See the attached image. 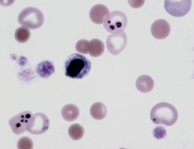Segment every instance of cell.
<instances>
[{
	"label": "cell",
	"instance_id": "obj_11",
	"mask_svg": "<svg viewBox=\"0 0 194 149\" xmlns=\"http://www.w3.org/2000/svg\"><path fill=\"white\" fill-rule=\"evenodd\" d=\"M136 85L137 89L140 92L146 93L150 91L153 89L154 83L150 76L144 75L140 76L137 79Z\"/></svg>",
	"mask_w": 194,
	"mask_h": 149
},
{
	"label": "cell",
	"instance_id": "obj_15",
	"mask_svg": "<svg viewBox=\"0 0 194 149\" xmlns=\"http://www.w3.org/2000/svg\"><path fill=\"white\" fill-rule=\"evenodd\" d=\"M53 64L48 61H44L39 63L36 67L38 74L44 78L48 77L54 71Z\"/></svg>",
	"mask_w": 194,
	"mask_h": 149
},
{
	"label": "cell",
	"instance_id": "obj_10",
	"mask_svg": "<svg viewBox=\"0 0 194 149\" xmlns=\"http://www.w3.org/2000/svg\"><path fill=\"white\" fill-rule=\"evenodd\" d=\"M109 14V10L106 6L102 4H97L91 8L89 16L94 23L102 24L104 23Z\"/></svg>",
	"mask_w": 194,
	"mask_h": 149
},
{
	"label": "cell",
	"instance_id": "obj_14",
	"mask_svg": "<svg viewBox=\"0 0 194 149\" xmlns=\"http://www.w3.org/2000/svg\"><path fill=\"white\" fill-rule=\"evenodd\" d=\"M107 109L104 104L98 102L91 106L90 112L91 116L95 119L100 120L104 119L107 114Z\"/></svg>",
	"mask_w": 194,
	"mask_h": 149
},
{
	"label": "cell",
	"instance_id": "obj_7",
	"mask_svg": "<svg viewBox=\"0 0 194 149\" xmlns=\"http://www.w3.org/2000/svg\"><path fill=\"white\" fill-rule=\"evenodd\" d=\"M192 1L188 0L165 1L164 8L169 14L175 17L184 16L190 10Z\"/></svg>",
	"mask_w": 194,
	"mask_h": 149
},
{
	"label": "cell",
	"instance_id": "obj_1",
	"mask_svg": "<svg viewBox=\"0 0 194 149\" xmlns=\"http://www.w3.org/2000/svg\"><path fill=\"white\" fill-rule=\"evenodd\" d=\"M90 61L85 56L74 53L68 56L65 61V75L73 79H81L86 76L91 69Z\"/></svg>",
	"mask_w": 194,
	"mask_h": 149
},
{
	"label": "cell",
	"instance_id": "obj_2",
	"mask_svg": "<svg viewBox=\"0 0 194 149\" xmlns=\"http://www.w3.org/2000/svg\"><path fill=\"white\" fill-rule=\"evenodd\" d=\"M178 116L175 107L166 102H161L155 105L150 113V118L153 123L156 124H163L167 126L174 124Z\"/></svg>",
	"mask_w": 194,
	"mask_h": 149
},
{
	"label": "cell",
	"instance_id": "obj_17",
	"mask_svg": "<svg viewBox=\"0 0 194 149\" xmlns=\"http://www.w3.org/2000/svg\"><path fill=\"white\" fill-rule=\"evenodd\" d=\"M30 35V31L28 29L24 26L17 28L15 32V36L16 40L20 43H24L27 41Z\"/></svg>",
	"mask_w": 194,
	"mask_h": 149
},
{
	"label": "cell",
	"instance_id": "obj_19",
	"mask_svg": "<svg viewBox=\"0 0 194 149\" xmlns=\"http://www.w3.org/2000/svg\"><path fill=\"white\" fill-rule=\"evenodd\" d=\"M89 42L87 40L82 39L79 40L77 42L76 48L78 52L86 54L88 52V46Z\"/></svg>",
	"mask_w": 194,
	"mask_h": 149
},
{
	"label": "cell",
	"instance_id": "obj_16",
	"mask_svg": "<svg viewBox=\"0 0 194 149\" xmlns=\"http://www.w3.org/2000/svg\"><path fill=\"white\" fill-rule=\"evenodd\" d=\"M68 133L69 136L72 139L77 140L82 137L84 130L82 126L78 124H75L69 127Z\"/></svg>",
	"mask_w": 194,
	"mask_h": 149
},
{
	"label": "cell",
	"instance_id": "obj_9",
	"mask_svg": "<svg viewBox=\"0 0 194 149\" xmlns=\"http://www.w3.org/2000/svg\"><path fill=\"white\" fill-rule=\"evenodd\" d=\"M170 30L169 24L163 19L155 20L151 27V32L153 36L158 39H163L166 38L169 34Z\"/></svg>",
	"mask_w": 194,
	"mask_h": 149
},
{
	"label": "cell",
	"instance_id": "obj_18",
	"mask_svg": "<svg viewBox=\"0 0 194 149\" xmlns=\"http://www.w3.org/2000/svg\"><path fill=\"white\" fill-rule=\"evenodd\" d=\"M17 147L18 149H32L33 148V143L30 138L23 136L18 140Z\"/></svg>",
	"mask_w": 194,
	"mask_h": 149
},
{
	"label": "cell",
	"instance_id": "obj_8",
	"mask_svg": "<svg viewBox=\"0 0 194 149\" xmlns=\"http://www.w3.org/2000/svg\"><path fill=\"white\" fill-rule=\"evenodd\" d=\"M32 115L30 111H25L10 119L9 124L13 133L20 135L26 132L27 130V124Z\"/></svg>",
	"mask_w": 194,
	"mask_h": 149
},
{
	"label": "cell",
	"instance_id": "obj_21",
	"mask_svg": "<svg viewBox=\"0 0 194 149\" xmlns=\"http://www.w3.org/2000/svg\"><path fill=\"white\" fill-rule=\"evenodd\" d=\"M130 5L134 8H139L142 6L145 1H128Z\"/></svg>",
	"mask_w": 194,
	"mask_h": 149
},
{
	"label": "cell",
	"instance_id": "obj_13",
	"mask_svg": "<svg viewBox=\"0 0 194 149\" xmlns=\"http://www.w3.org/2000/svg\"><path fill=\"white\" fill-rule=\"evenodd\" d=\"M104 50V44L100 40L94 38L89 42L88 52L91 56L95 57L99 56L102 54Z\"/></svg>",
	"mask_w": 194,
	"mask_h": 149
},
{
	"label": "cell",
	"instance_id": "obj_6",
	"mask_svg": "<svg viewBox=\"0 0 194 149\" xmlns=\"http://www.w3.org/2000/svg\"><path fill=\"white\" fill-rule=\"evenodd\" d=\"M49 121L44 113L38 112L32 115L27 126V130L30 133L39 135L45 132L48 129Z\"/></svg>",
	"mask_w": 194,
	"mask_h": 149
},
{
	"label": "cell",
	"instance_id": "obj_5",
	"mask_svg": "<svg viewBox=\"0 0 194 149\" xmlns=\"http://www.w3.org/2000/svg\"><path fill=\"white\" fill-rule=\"evenodd\" d=\"M127 43V36L124 30L112 33L108 36L106 41L109 51L114 55H118L122 51Z\"/></svg>",
	"mask_w": 194,
	"mask_h": 149
},
{
	"label": "cell",
	"instance_id": "obj_3",
	"mask_svg": "<svg viewBox=\"0 0 194 149\" xmlns=\"http://www.w3.org/2000/svg\"><path fill=\"white\" fill-rule=\"evenodd\" d=\"M18 20L23 26L31 29H35L42 25L44 21V16L39 9L34 7H28L20 12Z\"/></svg>",
	"mask_w": 194,
	"mask_h": 149
},
{
	"label": "cell",
	"instance_id": "obj_12",
	"mask_svg": "<svg viewBox=\"0 0 194 149\" xmlns=\"http://www.w3.org/2000/svg\"><path fill=\"white\" fill-rule=\"evenodd\" d=\"M80 111L76 105L70 104L64 106L61 111L63 118L67 121H72L76 120L78 117Z\"/></svg>",
	"mask_w": 194,
	"mask_h": 149
},
{
	"label": "cell",
	"instance_id": "obj_20",
	"mask_svg": "<svg viewBox=\"0 0 194 149\" xmlns=\"http://www.w3.org/2000/svg\"><path fill=\"white\" fill-rule=\"evenodd\" d=\"M153 133L154 137L158 139L164 138L166 135V130L161 126L155 127L153 129Z\"/></svg>",
	"mask_w": 194,
	"mask_h": 149
},
{
	"label": "cell",
	"instance_id": "obj_4",
	"mask_svg": "<svg viewBox=\"0 0 194 149\" xmlns=\"http://www.w3.org/2000/svg\"><path fill=\"white\" fill-rule=\"evenodd\" d=\"M127 23L125 14L122 12L115 11L109 14L104 24L105 29L109 33H114L124 30Z\"/></svg>",
	"mask_w": 194,
	"mask_h": 149
}]
</instances>
